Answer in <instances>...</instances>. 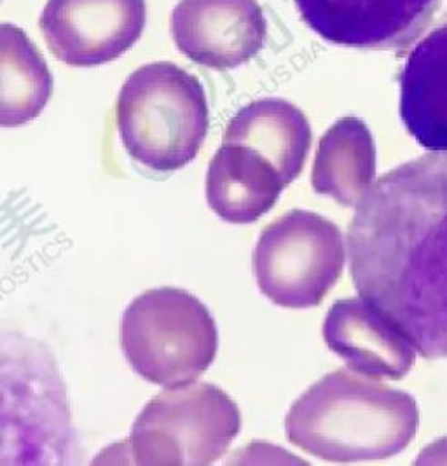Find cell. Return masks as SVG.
<instances>
[{
  "instance_id": "6da1fadb",
  "label": "cell",
  "mask_w": 447,
  "mask_h": 466,
  "mask_svg": "<svg viewBox=\"0 0 447 466\" xmlns=\"http://www.w3.org/2000/svg\"><path fill=\"white\" fill-rule=\"evenodd\" d=\"M357 292L425 359H447V152L430 150L374 182L348 229Z\"/></svg>"
},
{
  "instance_id": "7a4b0ae2",
  "label": "cell",
  "mask_w": 447,
  "mask_h": 466,
  "mask_svg": "<svg viewBox=\"0 0 447 466\" xmlns=\"http://www.w3.org/2000/svg\"><path fill=\"white\" fill-rule=\"evenodd\" d=\"M418 426L412 395L346 367L299 397L285 418V435L320 460L359 463L397 456L412 442Z\"/></svg>"
},
{
  "instance_id": "3957f363",
  "label": "cell",
  "mask_w": 447,
  "mask_h": 466,
  "mask_svg": "<svg viewBox=\"0 0 447 466\" xmlns=\"http://www.w3.org/2000/svg\"><path fill=\"white\" fill-rule=\"evenodd\" d=\"M116 121L123 146L140 165L177 171L199 154L210 127L201 83L168 62L137 68L121 87Z\"/></svg>"
},
{
  "instance_id": "277c9868",
  "label": "cell",
  "mask_w": 447,
  "mask_h": 466,
  "mask_svg": "<svg viewBox=\"0 0 447 466\" xmlns=\"http://www.w3.org/2000/svg\"><path fill=\"white\" fill-rule=\"evenodd\" d=\"M121 348L131 369L152 384L177 388L199 380L218 348L208 308L180 289L133 299L121 319Z\"/></svg>"
},
{
  "instance_id": "5b68a950",
  "label": "cell",
  "mask_w": 447,
  "mask_h": 466,
  "mask_svg": "<svg viewBox=\"0 0 447 466\" xmlns=\"http://www.w3.org/2000/svg\"><path fill=\"white\" fill-rule=\"evenodd\" d=\"M241 430L231 397L210 382L167 388L131 426L128 447L138 465H212Z\"/></svg>"
},
{
  "instance_id": "8992f818",
  "label": "cell",
  "mask_w": 447,
  "mask_h": 466,
  "mask_svg": "<svg viewBox=\"0 0 447 466\" xmlns=\"http://www.w3.org/2000/svg\"><path fill=\"white\" fill-rule=\"evenodd\" d=\"M344 260V239L334 222L292 210L271 222L257 241V285L281 308H315L341 278Z\"/></svg>"
},
{
  "instance_id": "52a82bcc",
  "label": "cell",
  "mask_w": 447,
  "mask_h": 466,
  "mask_svg": "<svg viewBox=\"0 0 447 466\" xmlns=\"http://www.w3.org/2000/svg\"><path fill=\"white\" fill-rule=\"evenodd\" d=\"M146 20V0H47L39 25L60 62L97 66L133 47Z\"/></svg>"
},
{
  "instance_id": "ba28073f",
  "label": "cell",
  "mask_w": 447,
  "mask_h": 466,
  "mask_svg": "<svg viewBox=\"0 0 447 466\" xmlns=\"http://www.w3.org/2000/svg\"><path fill=\"white\" fill-rule=\"evenodd\" d=\"M327 43L402 53L432 26L441 0H294Z\"/></svg>"
},
{
  "instance_id": "9c48e42d",
  "label": "cell",
  "mask_w": 447,
  "mask_h": 466,
  "mask_svg": "<svg viewBox=\"0 0 447 466\" xmlns=\"http://www.w3.org/2000/svg\"><path fill=\"white\" fill-rule=\"evenodd\" d=\"M266 28L257 0H180L171 13L177 49L215 70L250 62L264 47Z\"/></svg>"
},
{
  "instance_id": "30bf717a",
  "label": "cell",
  "mask_w": 447,
  "mask_h": 466,
  "mask_svg": "<svg viewBox=\"0 0 447 466\" xmlns=\"http://www.w3.org/2000/svg\"><path fill=\"white\" fill-rule=\"evenodd\" d=\"M323 339L351 370L371 380L399 381L416 363L414 344L363 297L332 304L323 323Z\"/></svg>"
},
{
  "instance_id": "8fae6325",
  "label": "cell",
  "mask_w": 447,
  "mask_h": 466,
  "mask_svg": "<svg viewBox=\"0 0 447 466\" xmlns=\"http://www.w3.org/2000/svg\"><path fill=\"white\" fill-rule=\"evenodd\" d=\"M399 83L409 135L426 150L447 152V15L411 49Z\"/></svg>"
},
{
  "instance_id": "7c38bea8",
  "label": "cell",
  "mask_w": 447,
  "mask_h": 466,
  "mask_svg": "<svg viewBox=\"0 0 447 466\" xmlns=\"http://www.w3.org/2000/svg\"><path fill=\"white\" fill-rule=\"evenodd\" d=\"M287 186L254 148L222 144L207 173V201L229 224H252L269 212Z\"/></svg>"
},
{
  "instance_id": "4fadbf2b",
  "label": "cell",
  "mask_w": 447,
  "mask_h": 466,
  "mask_svg": "<svg viewBox=\"0 0 447 466\" xmlns=\"http://www.w3.org/2000/svg\"><path fill=\"white\" fill-rule=\"evenodd\" d=\"M222 144L254 148L277 168L283 184L289 186L304 168L311 147V127L294 104L281 98H264L236 114Z\"/></svg>"
},
{
  "instance_id": "5bb4252c",
  "label": "cell",
  "mask_w": 447,
  "mask_h": 466,
  "mask_svg": "<svg viewBox=\"0 0 447 466\" xmlns=\"http://www.w3.org/2000/svg\"><path fill=\"white\" fill-rule=\"evenodd\" d=\"M376 146L367 125L342 117L320 140L311 184L342 207H357L376 178Z\"/></svg>"
},
{
  "instance_id": "9a60e30c",
  "label": "cell",
  "mask_w": 447,
  "mask_h": 466,
  "mask_svg": "<svg viewBox=\"0 0 447 466\" xmlns=\"http://www.w3.org/2000/svg\"><path fill=\"white\" fill-rule=\"evenodd\" d=\"M0 125L23 127L43 112L53 93V77L41 53L20 26L0 28Z\"/></svg>"
},
{
  "instance_id": "2e32d148",
  "label": "cell",
  "mask_w": 447,
  "mask_h": 466,
  "mask_svg": "<svg viewBox=\"0 0 447 466\" xmlns=\"http://www.w3.org/2000/svg\"><path fill=\"white\" fill-rule=\"evenodd\" d=\"M416 465H447V437L425 447Z\"/></svg>"
}]
</instances>
